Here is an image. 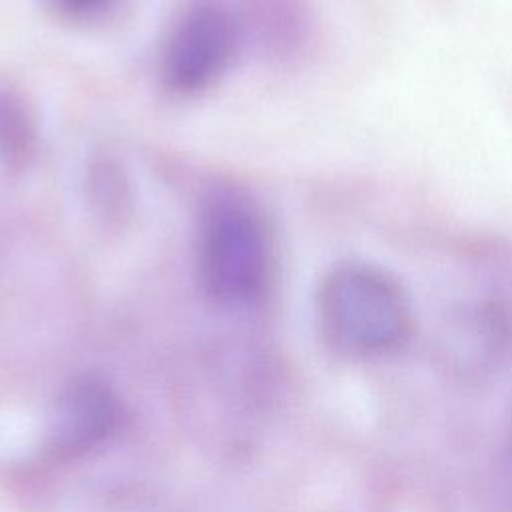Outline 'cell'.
<instances>
[{"mask_svg":"<svg viewBox=\"0 0 512 512\" xmlns=\"http://www.w3.org/2000/svg\"><path fill=\"white\" fill-rule=\"evenodd\" d=\"M270 246L264 226L246 204L216 200L198 224L196 268L204 290L222 302H246L268 278Z\"/></svg>","mask_w":512,"mask_h":512,"instance_id":"obj_2","label":"cell"},{"mask_svg":"<svg viewBox=\"0 0 512 512\" xmlns=\"http://www.w3.org/2000/svg\"><path fill=\"white\" fill-rule=\"evenodd\" d=\"M234 28L228 14L216 6L188 10L170 30L162 56V74L176 92L206 88L228 64Z\"/></svg>","mask_w":512,"mask_h":512,"instance_id":"obj_3","label":"cell"},{"mask_svg":"<svg viewBox=\"0 0 512 512\" xmlns=\"http://www.w3.org/2000/svg\"><path fill=\"white\" fill-rule=\"evenodd\" d=\"M52 8L60 10L62 14L68 16H90L100 12L104 6H108L110 0H46Z\"/></svg>","mask_w":512,"mask_h":512,"instance_id":"obj_5","label":"cell"},{"mask_svg":"<svg viewBox=\"0 0 512 512\" xmlns=\"http://www.w3.org/2000/svg\"><path fill=\"white\" fill-rule=\"evenodd\" d=\"M316 308L326 342L350 356L390 354L412 332L410 296L380 264H334L318 286Z\"/></svg>","mask_w":512,"mask_h":512,"instance_id":"obj_1","label":"cell"},{"mask_svg":"<svg viewBox=\"0 0 512 512\" xmlns=\"http://www.w3.org/2000/svg\"><path fill=\"white\" fill-rule=\"evenodd\" d=\"M116 420V402L110 388L94 378H84L60 396L52 418V440L58 450L76 452L90 448L106 436Z\"/></svg>","mask_w":512,"mask_h":512,"instance_id":"obj_4","label":"cell"}]
</instances>
